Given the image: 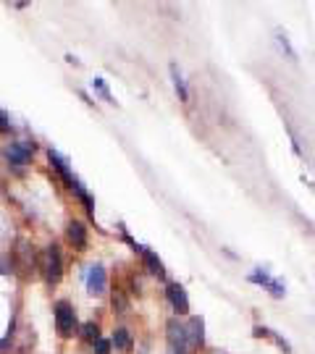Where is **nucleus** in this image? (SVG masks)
<instances>
[{
    "label": "nucleus",
    "mask_w": 315,
    "mask_h": 354,
    "mask_svg": "<svg viewBox=\"0 0 315 354\" xmlns=\"http://www.w3.org/2000/svg\"><path fill=\"white\" fill-rule=\"evenodd\" d=\"M47 160H50V165L55 168V171H58V173H60L63 179H66V184H69V187H71V189H74V192L79 194V199H82V202H84V207H87L89 213H94V199H92V197H89V192H87V189L82 187V181H79V179H76V176L71 173L69 163L63 160V158L58 155V152H53V150L47 152Z\"/></svg>",
    "instance_id": "f257e3e1"
},
{
    "label": "nucleus",
    "mask_w": 315,
    "mask_h": 354,
    "mask_svg": "<svg viewBox=\"0 0 315 354\" xmlns=\"http://www.w3.org/2000/svg\"><path fill=\"white\" fill-rule=\"evenodd\" d=\"M53 315H55V328L63 338H69L76 333V312L69 302H55L53 307Z\"/></svg>",
    "instance_id": "f03ea898"
},
{
    "label": "nucleus",
    "mask_w": 315,
    "mask_h": 354,
    "mask_svg": "<svg viewBox=\"0 0 315 354\" xmlns=\"http://www.w3.org/2000/svg\"><path fill=\"white\" fill-rule=\"evenodd\" d=\"M108 286V275H105V268L100 263H94L87 273V291L89 294H103Z\"/></svg>",
    "instance_id": "7ed1b4c3"
},
{
    "label": "nucleus",
    "mask_w": 315,
    "mask_h": 354,
    "mask_svg": "<svg viewBox=\"0 0 315 354\" xmlns=\"http://www.w3.org/2000/svg\"><path fill=\"white\" fill-rule=\"evenodd\" d=\"M45 268H47V281L55 284L60 278V250H58V244H50V247H47V263H45Z\"/></svg>",
    "instance_id": "20e7f679"
},
{
    "label": "nucleus",
    "mask_w": 315,
    "mask_h": 354,
    "mask_svg": "<svg viewBox=\"0 0 315 354\" xmlns=\"http://www.w3.org/2000/svg\"><path fill=\"white\" fill-rule=\"evenodd\" d=\"M29 155H32L29 145L13 142L11 147H6V158H8V163H13V165H24V163H29Z\"/></svg>",
    "instance_id": "39448f33"
},
{
    "label": "nucleus",
    "mask_w": 315,
    "mask_h": 354,
    "mask_svg": "<svg viewBox=\"0 0 315 354\" xmlns=\"http://www.w3.org/2000/svg\"><path fill=\"white\" fill-rule=\"evenodd\" d=\"M69 239L76 250H87V226L82 221H71L69 223Z\"/></svg>",
    "instance_id": "423d86ee"
},
{
    "label": "nucleus",
    "mask_w": 315,
    "mask_h": 354,
    "mask_svg": "<svg viewBox=\"0 0 315 354\" xmlns=\"http://www.w3.org/2000/svg\"><path fill=\"white\" fill-rule=\"evenodd\" d=\"M168 297H171L173 307H176V312H186V297H184L181 286H168Z\"/></svg>",
    "instance_id": "0eeeda50"
},
{
    "label": "nucleus",
    "mask_w": 315,
    "mask_h": 354,
    "mask_svg": "<svg viewBox=\"0 0 315 354\" xmlns=\"http://www.w3.org/2000/svg\"><path fill=\"white\" fill-rule=\"evenodd\" d=\"M113 344H116V349H121V351H129V349H132V338H129V333H126V328H118V331L113 333Z\"/></svg>",
    "instance_id": "6e6552de"
},
{
    "label": "nucleus",
    "mask_w": 315,
    "mask_h": 354,
    "mask_svg": "<svg viewBox=\"0 0 315 354\" xmlns=\"http://www.w3.org/2000/svg\"><path fill=\"white\" fill-rule=\"evenodd\" d=\"M142 257H145V263L150 265V270H152V273L163 275V263L155 257V252H150V250H142Z\"/></svg>",
    "instance_id": "1a4fd4ad"
},
{
    "label": "nucleus",
    "mask_w": 315,
    "mask_h": 354,
    "mask_svg": "<svg viewBox=\"0 0 315 354\" xmlns=\"http://www.w3.org/2000/svg\"><path fill=\"white\" fill-rule=\"evenodd\" d=\"M171 74H173V84H176L181 100H186V87H184V79H181V74L176 71V66H171Z\"/></svg>",
    "instance_id": "9d476101"
},
{
    "label": "nucleus",
    "mask_w": 315,
    "mask_h": 354,
    "mask_svg": "<svg viewBox=\"0 0 315 354\" xmlns=\"http://www.w3.org/2000/svg\"><path fill=\"white\" fill-rule=\"evenodd\" d=\"M94 354H110V341L98 338V341H94Z\"/></svg>",
    "instance_id": "9b49d317"
},
{
    "label": "nucleus",
    "mask_w": 315,
    "mask_h": 354,
    "mask_svg": "<svg viewBox=\"0 0 315 354\" xmlns=\"http://www.w3.org/2000/svg\"><path fill=\"white\" fill-rule=\"evenodd\" d=\"M84 336L89 338V341H98V338H100L98 326H94V323H87V326H84Z\"/></svg>",
    "instance_id": "f8f14e48"
},
{
    "label": "nucleus",
    "mask_w": 315,
    "mask_h": 354,
    "mask_svg": "<svg viewBox=\"0 0 315 354\" xmlns=\"http://www.w3.org/2000/svg\"><path fill=\"white\" fill-rule=\"evenodd\" d=\"M0 131H11V121L6 111H0Z\"/></svg>",
    "instance_id": "ddd939ff"
}]
</instances>
